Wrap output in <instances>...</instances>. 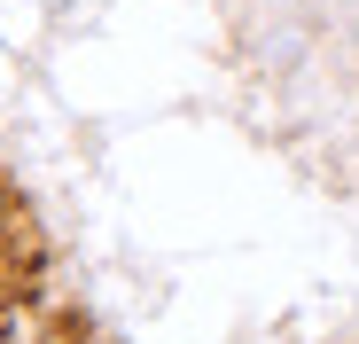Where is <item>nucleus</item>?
Returning a JSON list of instances; mask_svg holds the SVG:
<instances>
[]
</instances>
